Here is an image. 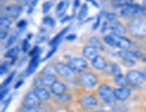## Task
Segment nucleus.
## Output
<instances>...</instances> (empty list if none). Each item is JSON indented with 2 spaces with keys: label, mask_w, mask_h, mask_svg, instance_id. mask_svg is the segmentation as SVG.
Wrapping results in <instances>:
<instances>
[{
  "label": "nucleus",
  "mask_w": 146,
  "mask_h": 112,
  "mask_svg": "<svg viewBox=\"0 0 146 112\" xmlns=\"http://www.w3.org/2000/svg\"><path fill=\"white\" fill-rule=\"evenodd\" d=\"M54 69H52V66H46L42 72L40 76L37 77L35 80V84L36 87H42L45 86H52V84L56 82V75L54 74Z\"/></svg>",
  "instance_id": "nucleus-1"
},
{
  "label": "nucleus",
  "mask_w": 146,
  "mask_h": 112,
  "mask_svg": "<svg viewBox=\"0 0 146 112\" xmlns=\"http://www.w3.org/2000/svg\"><path fill=\"white\" fill-rule=\"evenodd\" d=\"M120 14L123 16L126 17H141L145 15V9L143 5L138 4H131L126 5L125 7H122Z\"/></svg>",
  "instance_id": "nucleus-2"
},
{
  "label": "nucleus",
  "mask_w": 146,
  "mask_h": 112,
  "mask_svg": "<svg viewBox=\"0 0 146 112\" xmlns=\"http://www.w3.org/2000/svg\"><path fill=\"white\" fill-rule=\"evenodd\" d=\"M98 93L99 97L102 99L106 103L108 104H114L116 100L115 96V91L112 90V88L106 84H102L98 87Z\"/></svg>",
  "instance_id": "nucleus-3"
},
{
  "label": "nucleus",
  "mask_w": 146,
  "mask_h": 112,
  "mask_svg": "<svg viewBox=\"0 0 146 112\" xmlns=\"http://www.w3.org/2000/svg\"><path fill=\"white\" fill-rule=\"evenodd\" d=\"M80 82L81 85L87 89H94L98 85V77L91 72H82L80 76Z\"/></svg>",
  "instance_id": "nucleus-4"
},
{
  "label": "nucleus",
  "mask_w": 146,
  "mask_h": 112,
  "mask_svg": "<svg viewBox=\"0 0 146 112\" xmlns=\"http://www.w3.org/2000/svg\"><path fill=\"white\" fill-rule=\"evenodd\" d=\"M129 30L131 33L137 37L146 36V22L143 20H133L129 24Z\"/></svg>",
  "instance_id": "nucleus-5"
},
{
  "label": "nucleus",
  "mask_w": 146,
  "mask_h": 112,
  "mask_svg": "<svg viewBox=\"0 0 146 112\" xmlns=\"http://www.w3.org/2000/svg\"><path fill=\"white\" fill-rule=\"evenodd\" d=\"M68 65L74 73L84 72V70L87 69L88 67V62L82 58H73L69 61Z\"/></svg>",
  "instance_id": "nucleus-6"
},
{
  "label": "nucleus",
  "mask_w": 146,
  "mask_h": 112,
  "mask_svg": "<svg viewBox=\"0 0 146 112\" xmlns=\"http://www.w3.org/2000/svg\"><path fill=\"white\" fill-rule=\"evenodd\" d=\"M80 105L86 109H93L98 106V100L92 94H86L80 99Z\"/></svg>",
  "instance_id": "nucleus-7"
},
{
  "label": "nucleus",
  "mask_w": 146,
  "mask_h": 112,
  "mask_svg": "<svg viewBox=\"0 0 146 112\" xmlns=\"http://www.w3.org/2000/svg\"><path fill=\"white\" fill-rule=\"evenodd\" d=\"M54 68H55V71L57 72L60 76H62L64 78H71L74 75V72H73V70L70 67V65H66L64 63H61V62L57 63L55 65Z\"/></svg>",
  "instance_id": "nucleus-8"
},
{
  "label": "nucleus",
  "mask_w": 146,
  "mask_h": 112,
  "mask_svg": "<svg viewBox=\"0 0 146 112\" xmlns=\"http://www.w3.org/2000/svg\"><path fill=\"white\" fill-rule=\"evenodd\" d=\"M126 78L128 82L133 85H140L142 84L144 78L142 74V72H139L136 70H132L129 71L126 75Z\"/></svg>",
  "instance_id": "nucleus-9"
},
{
  "label": "nucleus",
  "mask_w": 146,
  "mask_h": 112,
  "mask_svg": "<svg viewBox=\"0 0 146 112\" xmlns=\"http://www.w3.org/2000/svg\"><path fill=\"white\" fill-rule=\"evenodd\" d=\"M5 12L8 17L12 19H16L21 15L23 12V7L21 5H11L5 7Z\"/></svg>",
  "instance_id": "nucleus-10"
},
{
  "label": "nucleus",
  "mask_w": 146,
  "mask_h": 112,
  "mask_svg": "<svg viewBox=\"0 0 146 112\" xmlns=\"http://www.w3.org/2000/svg\"><path fill=\"white\" fill-rule=\"evenodd\" d=\"M113 37H114V47L119 48L121 49H128L131 47V41L129 39L115 34H113Z\"/></svg>",
  "instance_id": "nucleus-11"
},
{
  "label": "nucleus",
  "mask_w": 146,
  "mask_h": 112,
  "mask_svg": "<svg viewBox=\"0 0 146 112\" xmlns=\"http://www.w3.org/2000/svg\"><path fill=\"white\" fill-rule=\"evenodd\" d=\"M114 91H115V96L117 100L123 102V100H126L131 96V90L128 87H119L114 90Z\"/></svg>",
  "instance_id": "nucleus-12"
},
{
  "label": "nucleus",
  "mask_w": 146,
  "mask_h": 112,
  "mask_svg": "<svg viewBox=\"0 0 146 112\" xmlns=\"http://www.w3.org/2000/svg\"><path fill=\"white\" fill-rule=\"evenodd\" d=\"M40 102H41V100H39V98L36 96L35 93L33 92H29L25 97V104L26 106H29V107L36 108L37 106L40 105Z\"/></svg>",
  "instance_id": "nucleus-13"
},
{
  "label": "nucleus",
  "mask_w": 146,
  "mask_h": 112,
  "mask_svg": "<svg viewBox=\"0 0 146 112\" xmlns=\"http://www.w3.org/2000/svg\"><path fill=\"white\" fill-rule=\"evenodd\" d=\"M118 54L123 60H133L134 58H138L141 57V53L140 52L133 51V50L129 49H122Z\"/></svg>",
  "instance_id": "nucleus-14"
},
{
  "label": "nucleus",
  "mask_w": 146,
  "mask_h": 112,
  "mask_svg": "<svg viewBox=\"0 0 146 112\" xmlns=\"http://www.w3.org/2000/svg\"><path fill=\"white\" fill-rule=\"evenodd\" d=\"M82 54L84 56V58L86 59H88V60H93L95 58L98 56V48H96L93 46H86L85 48H83L82 50Z\"/></svg>",
  "instance_id": "nucleus-15"
},
{
  "label": "nucleus",
  "mask_w": 146,
  "mask_h": 112,
  "mask_svg": "<svg viewBox=\"0 0 146 112\" xmlns=\"http://www.w3.org/2000/svg\"><path fill=\"white\" fill-rule=\"evenodd\" d=\"M33 92L35 93V95L39 98L41 102H46V100H50V92L43 87H35Z\"/></svg>",
  "instance_id": "nucleus-16"
},
{
  "label": "nucleus",
  "mask_w": 146,
  "mask_h": 112,
  "mask_svg": "<svg viewBox=\"0 0 146 112\" xmlns=\"http://www.w3.org/2000/svg\"><path fill=\"white\" fill-rule=\"evenodd\" d=\"M65 91H66V85L63 83L59 82V81L54 82L52 84V86H50V92H52L55 96L56 95L63 94Z\"/></svg>",
  "instance_id": "nucleus-17"
},
{
  "label": "nucleus",
  "mask_w": 146,
  "mask_h": 112,
  "mask_svg": "<svg viewBox=\"0 0 146 112\" xmlns=\"http://www.w3.org/2000/svg\"><path fill=\"white\" fill-rule=\"evenodd\" d=\"M91 63L94 68H96L98 70H104L106 67V65H108L106 59L102 56H99V55L97 56V57L91 61Z\"/></svg>",
  "instance_id": "nucleus-18"
},
{
  "label": "nucleus",
  "mask_w": 146,
  "mask_h": 112,
  "mask_svg": "<svg viewBox=\"0 0 146 112\" xmlns=\"http://www.w3.org/2000/svg\"><path fill=\"white\" fill-rule=\"evenodd\" d=\"M110 30L113 32V34L122 36L125 33V28L123 26L122 24L118 22H115L113 24H110Z\"/></svg>",
  "instance_id": "nucleus-19"
},
{
  "label": "nucleus",
  "mask_w": 146,
  "mask_h": 112,
  "mask_svg": "<svg viewBox=\"0 0 146 112\" xmlns=\"http://www.w3.org/2000/svg\"><path fill=\"white\" fill-rule=\"evenodd\" d=\"M38 65H39V55L35 56V57H33V58L31 59L30 63H29V65H28L27 68H26L25 75H32L33 73L36 70V68L38 67Z\"/></svg>",
  "instance_id": "nucleus-20"
},
{
  "label": "nucleus",
  "mask_w": 146,
  "mask_h": 112,
  "mask_svg": "<svg viewBox=\"0 0 146 112\" xmlns=\"http://www.w3.org/2000/svg\"><path fill=\"white\" fill-rule=\"evenodd\" d=\"M68 7H69V1H67V0L60 1L57 5V7H56V15L58 17H61L65 14Z\"/></svg>",
  "instance_id": "nucleus-21"
},
{
  "label": "nucleus",
  "mask_w": 146,
  "mask_h": 112,
  "mask_svg": "<svg viewBox=\"0 0 146 112\" xmlns=\"http://www.w3.org/2000/svg\"><path fill=\"white\" fill-rule=\"evenodd\" d=\"M69 29H70V26L69 27H66V28H64V29L62 30V31H60L57 35H56L52 41H50V42H49V44L50 45V46H52V47H54V46H57V44L60 41V40H61V38H62L64 35H65V33H67V31H69Z\"/></svg>",
  "instance_id": "nucleus-22"
},
{
  "label": "nucleus",
  "mask_w": 146,
  "mask_h": 112,
  "mask_svg": "<svg viewBox=\"0 0 146 112\" xmlns=\"http://www.w3.org/2000/svg\"><path fill=\"white\" fill-rule=\"evenodd\" d=\"M18 54H19V48L17 47H13V48H10L7 51V53L5 54V58H10L13 61H15L16 58H17Z\"/></svg>",
  "instance_id": "nucleus-23"
},
{
  "label": "nucleus",
  "mask_w": 146,
  "mask_h": 112,
  "mask_svg": "<svg viewBox=\"0 0 146 112\" xmlns=\"http://www.w3.org/2000/svg\"><path fill=\"white\" fill-rule=\"evenodd\" d=\"M115 83L117 85H119L120 87H126L129 82L127 80L126 76H125L122 74H119L117 75H115Z\"/></svg>",
  "instance_id": "nucleus-24"
},
{
  "label": "nucleus",
  "mask_w": 146,
  "mask_h": 112,
  "mask_svg": "<svg viewBox=\"0 0 146 112\" xmlns=\"http://www.w3.org/2000/svg\"><path fill=\"white\" fill-rule=\"evenodd\" d=\"M19 38V33L16 32V31H14L12 34H11V36L8 38V40L7 41V42H5V48H11L13 46V45L15 44V42L17 41V39Z\"/></svg>",
  "instance_id": "nucleus-25"
},
{
  "label": "nucleus",
  "mask_w": 146,
  "mask_h": 112,
  "mask_svg": "<svg viewBox=\"0 0 146 112\" xmlns=\"http://www.w3.org/2000/svg\"><path fill=\"white\" fill-rule=\"evenodd\" d=\"M88 14V4H84L82 5V7L80 10V12H78V19L80 20V21H82L84 20L86 17H87V15Z\"/></svg>",
  "instance_id": "nucleus-26"
},
{
  "label": "nucleus",
  "mask_w": 146,
  "mask_h": 112,
  "mask_svg": "<svg viewBox=\"0 0 146 112\" xmlns=\"http://www.w3.org/2000/svg\"><path fill=\"white\" fill-rule=\"evenodd\" d=\"M0 25H1L2 29H5V31L11 29L12 27V22L10 21V19H8L7 17H4V16H1V19H0Z\"/></svg>",
  "instance_id": "nucleus-27"
},
{
  "label": "nucleus",
  "mask_w": 146,
  "mask_h": 112,
  "mask_svg": "<svg viewBox=\"0 0 146 112\" xmlns=\"http://www.w3.org/2000/svg\"><path fill=\"white\" fill-rule=\"evenodd\" d=\"M133 0H112V4L116 7H125L133 4Z\"/></svg>",
  "instance_id": "nucleus-28"
},
{
  "label": "nucleus",
  "mask_w": 146,
  "mask_h": 112,
  "mask_svg": "<svg viewBox=\"0 0 146 112\" xmlns=\"http://www.w3.org/2000/svg\"><path fill=\"white\" fill-rule=\"evenodd\" d=\"M89 42H90L91 46L95 47L96 48H99L101 50H104L103 44L101 43V41L98 40L97 37H92V38H90V40H89Z\"/></svg>",
  "instance_id": "nucleus-29"
},
{
  "label": "nucleus",
  "mask_w": 146,
  "mask_h": 112,
  "mask_svg": "<svg viewBox=\"0 0 146 112\" xmlns=\"http://www.w3.org/2000/svg\"><path fill=\"white\" fill-rule=\"evenodd\" d=\"M70 100V95L65 94V93L60 94V95H56V97H55V100L57 102H60V103L67 102H69Z\"/></svg>",
  "instance_id": "nucleus-30"
},
{
  "label": "nucleus",
  "mask_w": 146,
  "mask_h": 112,
  "mask_svg": "<svg viewBox=\"0 0 146 112\" xmlns=\"http://www.w3.org/2000/svg\"><path fill=\"white\" fill-rule=\"evenodd\" d=\"M15 75V71H14V72L12 73V74L9 75V76H7V79H5V80L3 82L2 85H1V90H3L4 88H7V86L10 84L11 83H12V81H13V79H14Z\"/></svg>",
  "instance_id": "nucleus-31"
},
{
  "label": "nucleus",
  "mask_w": 146,
  "mask_h": 112,
  "mask_svg": "<svg viewBox=\"0 0 146 112\" xmlns=\"http://www.w3.org/2000/svg\"><path fill=\"white\" fill-rule=\"evenodd\" d=\"M42 24L50 27H53L55 25V21L52 17H50V16H46V17L42 19Z\"/></svg>",
  "instance_id": "nucleus-32"
},
{
  "label": "nucleus",
  "mask_w": 146,
  "mask_h": 112,
  "mask_svg": "<svg viewBox=\"0 0 146 112\" xmlns=\"http://www.w3.org/2000/svg\"><path fill=\"white\" fill-rule=\"evenodd\" d=\"M9 68V65L7 62H3L1 64V66H0V75H4L5 74H7Z\"/></svg>",
  "instance_id": "nucleus-33"
},
{
  "label": "nucleus",
  "mask_w": 146,
  "mask_h": 112,
  "mask_svg": "<svg viewBox=\"0 0 146 112\" xmlns=\"http://www.w3.org/2000/svg\"><path fill=\"white\" fill-rule=\"evenodd\" d=\"M52 2H50V1L44 2V3H43V5H42V12H43L44 14L48 13L49 11L50 10V8H52Z\"/></svg>",
  "instance_id": "nucleus-34"
},
{
  "label": "nucleus",
  "mask_w": 146,
  "mask_h": 112,
  "mask_svg": "<svg viewBox=\"0 0 146 112\" xmlns=\"http://www.w3.org/2000/svg\"><path fill=\"white\" fill-rule=\"evenodd\" d=\"M111 73H112V74H114L115 75H117L121 74L119 65H117V64H113V65H111Z\"/></svg>",
  "instance_id": "nucleus-35"
},
{
  "label": "nucleus",
  "mask_w": 146,
  "mask_h": 112,
  "mask_svg": "<svg viewBox=\"0 0 146 112\" xmlns=\"http://www.w3.org/2000/svg\"><path fill=\"white\" fill-rule=\"evenodd\" d=\"M30 48V44H29V39H25V40L23 41V44H22V48H23V51L26 52L28 51V49Z\"/></svg>",
  "instance_id": "nucleus-36"
},
{
  "label": "nucleus",
  "mask_w": 146,
  "mask_h": 112,
  "mask_svg": "<svg viewBox=\"0 0 146 112\" xmlns=\"http://www.w3.org/2000/svg\"><path fill=\"white\" fill-rule=\"evenodd\" d=\"M22 112H38L37 109L33 107H29V106L25 105L23 109H22Z\"/></svg>",
  "instance_id": "nucleus-37"
},
{
  "label": "nucleus",
  "mask_w": 146,
  "mask_h": 112,
  "mask_svg": "<svg viewBox=\"0 0 146 112\" xmlns=\"http://www.w3.org/2000/svg\"><path fill=\"white\" fill-rule=\"evenodd\" d=\"M39 54H40V48H39L38 47H35L29 52V55L31 56V57H35V56H37Z\"/></svg>",
  "instance_id": "nucleus-38"
},
{
  "label": "nucleus",
  "mask_w": 146,
  "mask_h": 112,
  "mask_svg": "<svg viewBox=\"0 0 146 112\" xmlns=\"http://www.w3.org/2000/svg\"><path fill=\"white\" fill-rule=\"evenodd\" d=\"M56 50H57V46H54V47H52V48L50 50V52H49V53L47 54V56H46V57L43 58V60H46V59L50 58L52 57V55H53V54L55 53V51H56Z\"/></svg>",
  "instance_id": "nucleus-39"
},
{
  "label": "nucleus",
  "mask_w": 146,
  "mask_h": 112,
  "mask_svg": "<svg viewBox=\"0 0 146 112\" xmlns=\"http://www.w3.org/2000/svg\"><path fill=\"white\" fill-rule=\"evenodd\" d=\"M26 25H27L26 21L25 20H21L17 24V28H18V29H20V30H24L25 28L26 27Z\"/></svg>",
  "instance_id": "nucleus-40"
},
{
  "label": "nucleus",
  "mask_w": 146,
  "mask_h": 112,
  "mask_svg": "<svg viewBox=\"0 0 146 112\" xmlns=\"http://www.w3.org/2000/svg\"><path fill=\"white\" fill-rule=\"evenodd\" d=\"M9 92V88H5L3 90H1V95H0V99L1 100H3L5 99V97L7 96V94Z\"/></svg>",
  "instance_id": "nucleus-41"
},
{
  "label": "nucleus",
  "mask_w": 146,
  "mask_h": 112,
  "mask_svg": "<svg viewBox=\"0 0 146 112\" xmlns=\"http://www.w3.org/2000/svg\"><path fill=\"white\" fill-rule=\"evenodd\" d=\"M39 0H33L32 3H31V5H30V7H29V10H28V14H31L33 12V10L35 9V5H37Z\"/></svg>",
  "instance_id": "nucleus-42"
},
{
  "label": "nucleus",
  "mask_w": 146,
  "mask_h": 112,
  "mask_svg": "<svg viewBox=\"0 0 146 112\" xmlns=\"http://www.w3.org/2000/svg\"><path fill=\"white\" fill-rule=\"evenodd\" d=\"M7 31H4L2 30L1 32H0V38H1V40H5V39L7 38Z\"/></svg>",
  "instance_id": "nucleus-43"
},
{
  "label": "nucleus",
  "mask_w": 146,
  "mask_h": 112,
  "mask_svg": "<svg viewBox=\"0 0 146 112\" xmlns=\"http://www.w3.org/2000/svg\"><path fill=\"white\" fill-rule=\"evenodd\" d=\"M100 18H101V15H99L98 19H97V22H96V24H95L93 25V30H97L98 29V27L99 26V24H100Z\"/></svg>",
  "instance_id": "nucleus-44"
},
{
  "label": "nucleus",
  "mask_w": 146,
  "mask_h": 112,
  "mask_svg": "<svg viewBox=\"0 0 146 112\" xmlns=\"http://www.w3.org/2000/svg\"><path fill=\"white\" fill-rule=\"evenodd\" d=\"M15 1L18 2V5L21 4V5H28L30 2V0H15Z\"/></svg>",
  "instance_id": "nucleus-45"
},
{
  "label": "nucleus",
  "mask_w": 146,
  "mask_h": 112,
  "mask_svg": "<svg viewBox=\"0 0 146 112\" xmlns=\"http://www.w3.org/2000/svg\"><path fill=\"white\" fill-rule=\"evenodd\" d=\"M76 35L75 34H70L69 36H67V40H68V41H74L75 40V39H76Z\"/></svg>",
  "instance_id": "nucleus-46"
},
{
  "label": "nucleus",
  "mask_w": 146,
  "mask_h": 112,
  "mask_svg": "<svg viewBox=\"0 0 146 112\" xmlns=\"http://www.w3.org/2000/svg\"><path fill=\"white\" fill-rule=\"evenodd\" d=\"M70 19H71V16H66V17H64L63 19H61V20H60V22H62V24H64V22L70 21Z\"/></svg>",
  "instance_id": "nucleus-47"
},
{
  "label": "nucleus",
  "mask_w": 146,
  "mask_h": 112,
  "mask_svg": "<svg viewBox=\"0 0 146 112\" xmlns=\"http://www.w3.org/2000/svg\"><path fill=\"white\" fill-rule=\"evenodd\" d=\"M87 1H88V2H90L91 4H93V5H94V7H96L99 8V5L98 4L97 1H95V0H87Z\"/></svg>",
  "instance_id": "nucleus-48"
},
{
  "label": "nucleus",
  "mask_w": 146,
  "mask_h": 112,
  "mask_svg": "<svg viewBox=\"0 0 146 112\" xmlns=\"http://www.w3.org/2000/svg\"><path fill=\"white\" fill-rule=\"evenodd\" d=\"M24 83V81L23 80H21V81H19V82H17V83L15 85V89H18L20 86H22V84Z\"/></svg>",
  "instance_id": "nucleus-49"
},
{
  "label": "nucleus",
  "mask_w": 146,
  "mask_h": 112,
  "mask_svg": "<svg viewBox=\"0 0 146 112\" xmlns=\"http://www.w3.org/2000/svg\"><path fill=\"white\" fill-rule=\"evenodd\" d=\"M80 0H75V2H74V7H80Z\"/></svg>",
  "instance_id": "nucleus-50"
},
{
  "label": "nucleus",
  "mask_w": 146,
  "mask_h": 112,
  "mask_svg": "<svg viewBox=\"0 0 146 112\" xmlns=\"http://www.w3.org/2000/svg\"><path fill=\"white\" fill-rule=\"evenodd\" d=\"M142 74H143V78H144V79H146V69H144V70L142 72Z\"/></svg>",
  "instance_id": "nucleus-51"
},
{
  "label": "nucleus",
  "mask_w": 146,
  "mask_h": 112,
  "mask_svg": "<svg viewBox=\"0 0 146 112\" xmlns=\"http://www.w3.org/2000/svg\"><path fill=\"white\" fill-rule=\"evenodd\" d=\"M143 7H144V9L146 10V0H143Z\"/></svg>",
  "instance_id": "nucleus-52"
},
{
  "label": "nucleus",
  "mask_w": 146,
  "mask_h": 112,
  "mask_svg": "<svg viewBox=\"0 0 146 112\" xmlns=\"http://www.w3.org/2000/svg\"><path fill=\"white\" fill-rule=\"evenodd\" d=\"M143 61H144V62L146 63V58H143Z\"/></svg>",
  "instance_id": "nucleus-53"
}]
</instances>
